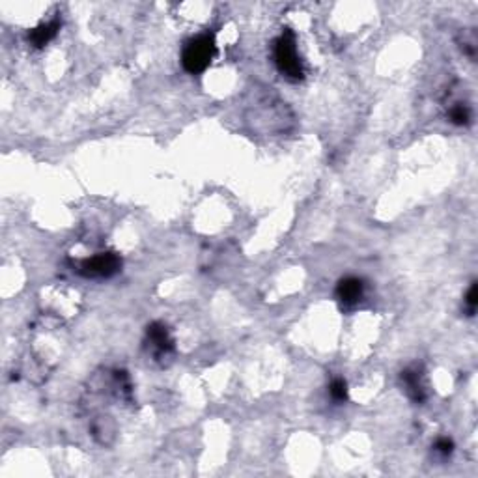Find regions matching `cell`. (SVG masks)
<instances>
[{
    "label": "cell",
    "instance_id": "6da1fadb",
    "mask_svg": "<svg viewBox=\"0 0 478 478\" xmlns=\"http://www.w3.org/2000/svg\"><path fill=\"white\" fill-rule=\"evenodd\" d=\"M275 62L279 72L290 81H301L305 77V67L299 58L295 34L290 28L282 30L275 42Z\"/></svg>",
    "mask_w": 478,
    "mask_h": 478
},
{
    "label": "cell",
    "instance_id": "7a4b0ae2",
    "mask_svg": "<svg viewBox=\"0 0 478 478\" xmlns=\"http://www.w3.org/2000/svg\"><path fill=\"white\" fill-rule=\"evenodd\" d=\"M215 54L217 45L213 34H200V36L192 38L186 43L183 53H181L183 69L192 75L202 73L211 64V60L215 58Z\"/></svg>",
    "mask_w": 478,
    "mask_h": 478
},
{
    "label": "cell",
    "instance_id": "3957f363",
    "mask_svg": "<svg viewBox=\"0 0 478 478\" xmlns=\"http://www.w3.org/2000/svg\"><path fill=\"white\" fill-rule=\"evenodd\" d=\"M120 267H122V260H120L118 254L101 252V254H96V256L84 260L79 271L84 277H90V279H108V277L116 275Z\"/></svg>",
    "mask_w": 478,
    "mask_h": 478
},
{
    "label": "cell",
    "instance_id": "277c9868",
    "mask_svg": "<svg viewBox=\"0 0 478 478\" xmlns=\"http://www.w3.org/2000/svg\"><path fill=\"white\" fill-rule=\"evenodd\" d=\"M146 338H148L149 349L157 358L168 357L174 352V338L168 333L167 325H163V323L154 322L151 325H148Z\"/></svg>",
    "mask_w": 478,
    "mask_h": 478
},
{
    "label": "cell",
    "instance_id": "5b68a950",
    "mask_svg": "<svg viewBox=\"0 0 478 478\" xmlns=\"http://www.w3.org/2000/svg\"><path fill=\"white\" fill-rule=\"evenodd\" d=\"M363 293H365V282L357 279V277H346L336 286V297H338L342 305L346 306L358 303L361 297H363Z\"/></svg>",
    "mask_w": 478,
    "mask_h": 478
},
{
    "label": "cell",
    "instance_id": "8992f818",
    "mask_svg": "<svg viewBox=\"0 0 478 478\" xmlns=\"http://www.w3.org/2000/svg\"><path fill=\"white\" fill-rule=\"evenodd\" d=\"M402 383L406 387V393L409 398L415 402L426 400V387L422 381V374L417 368H409V370L402 372Z\"/></svg>",
    "mask_w": 478,
    "mask_h": 478
},
{
    "label": "cell",
    "instance_id": "52a82bcc",
    "mask_svg": "<svg viewBox=\"0 0 478 478\" xmlns=\"http://www.w3.org/2000/svg\"><path fill=\"white\" fill-rule=\"evenodd\" d=\"M60 30V21H49V23H42L40 26L32 30L28 34V42L34 45V47H45L51 40H53Z\"/></svg>",
    "mask_w": 478,
    "mask_h": 478
},
{
    "label": "cell",
    "instance_id": "ba28073f",
    "mask_svg": "<svg viewBox=\"0 0 478 478\" xmlns=\"http://www.w3.org/2000/svg\"><path fill=\"white\" fill-rule=\"evenodd\" d=\"M448 118H450V122L456 124V126H467V124L471 122V110H469L465 105L456 103L454 107H450V110H448Z\"/></svg>",
    "mask_w": 478,
    "mask_h": 478
},
{
    "label": "cell",
    "instance_id": "9c48e42d",
    "mask_svg": "<svg viewBox=\"0 0 478 478\" xmlns=\"http://www.w3.org/2000/svg\"><path fill=\"white\" fill-rule=\"evenodd\" d=\"M329 395H331V398L336 402H346L347 400V383L342 379V377H336V379H333V383H331V387H329Z\"/></svg>",
    "mask_w": 478,
    "mask_h": 478
},
{
    "label": "cell",
    "instance_id": "30bf717a",
    "mask_svg": "<svg viewBox=\"0 0 478 478\" xmlns=\"http://www.w3.org/2000/svg\"><path fill=\"white\" fill-rule=\"evenodd\" d=\"M465 305H467V311H469V316H472V314H475V311H477V305H478V288H477V282H475V284H472V286L469 288V292H467Z\"/></svg>",
    "mask_w": 478,
    "mask_h": 478
},
{
    "label": "cell",
    "instance_id": "8fae6325",
    "mask_svg": "<svg viewBox=\"0 0 478 478\" xmlns=\"http://www.w3.org/2000/svg\"><path fill=\"white\" fill-rule=\"evenodd\" d=\"M436 450L437 452H441L443 456H450L452 454V450H454V443L450 441L448 437H441V439H437Z\"/></svg>",
    "mask_w": 478,
    "mask_h": 478
}]
</instances>
